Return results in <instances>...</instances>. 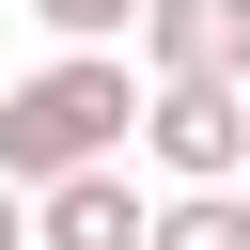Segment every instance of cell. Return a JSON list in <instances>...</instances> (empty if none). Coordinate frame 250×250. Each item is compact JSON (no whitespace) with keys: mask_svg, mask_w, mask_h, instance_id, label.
<instances>
[{"mask_svg":"<svg viewBox=\"0 0 250 250\" xmlns=\"http://www.w3.org/2000/svg\"><path fill=\"white\" fill-rule=\"evenodd\" d=\"M125 125H141V78H125V47H62V62H31V78L0 94V172H16V188H47V172H94V156H125Z\"/></svg>","mask_w":250,"mask_h":250,"instance_id":"cell-1","label":"cell"},{"mask_svg":"<svg viewBox=\"0 0 250 250\" xmlns=\"http://www.w3.org/2000/svg\"><path fill=\"white\" fill-rule=\"evenodd\" d=\"M172 188H250V78H141V125H125Z\"/></svg>","mask_w":250,"mask_h":250,"instance_id":"cell-2","label":"cell"},{"mask_svg":"<svg viewBox=\"0 0 250 250\" xmlns=\"http://www.w3.org/2000/svg\"><path fill=\"white\" fill-rule=\"evenodd\" d=\"M141 188H125V156H94V172H47L31 188V250H141Z\"/></svg>","mask_w":250,"mask_h":250,"instance_id":"cell-3","label":"cell"},{"mask_svg":"<svg viewBox=\"0 0 250 250\" xmlns=\"http://www.w3.org/2000/svg\"><path fill=\"white\" fill-rule=\"evenodd\" d=\"M156 78H250V0H141Z\"/></svg>","mask_w":250,"mask_h":250,"instance_id":"cell-4","label":"cell"},{"mask_svg":"<svg viewBox=\"0 0 250 250\" xmlns=\"http://www.w3.org/2000/svg\"><path fill=\"white\" fill-rule=\"evenodd\" d=\"M141 250H250V188H172L141 219Z\"/></svg>","mask_w":250,"mask_h":250,"instance_id":"cell-5","label":"cell"},{"mask_svg":"<svg viewBox=\"0 0 250 250\" xmlns=\"http://www.w3.org/2000/svg\"><path fill=\"white\" fill-rule=\"evenodd\" d=\"M31 16H47L62 47H109V31H141V0H31Z\"/></svg>","mask_w":250,"mask_h":250,"instance_id":"cell-6","label":"cell"},{"mask_svg":"<svg viewBox=\"0 0 250 250\" xmlns=\"http://www.w3.org/2000/svg\"><path fill=\"white\" fill-rule=\"evenodd\" d=\"M0 250H31V188H16V172H0Z\"/></svg>","mask_w":250,"mask_h":250,"instance_id":"cell-7","label":"cell"}]
</instances>
